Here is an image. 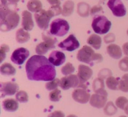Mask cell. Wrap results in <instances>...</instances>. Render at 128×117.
<instances>
[{"label": "cell", "instance_id": "cell-1", "mask_svg": "<svg viewBox=\"0 0 128 117\" xmlns=\"http://www.w3.org/2000/svg\"><path fill=\"white\" fill-rule=\"evenodd\" d=\"M26 72L28 78L32 81H50L55 79L54 66L45 56H32L26 62Z\"/></svg>", "mask_w": 128, "mask_h": 117}, {"label": "cell", "instance_id": "cell-2", "mask_svg": "<svg viewBox=\"0 0 128 117\" xmlns=\"http://www.w3.org/2000/svg\"><path fill=\"white\" fill-rule=\"evenodd\" d=\"M20 16L16 11L10 10L7 0H1L0 30L3 32L11 31L16 28L20 23Z\"/></svg>", "mask_w": 128, "mask_h": 117}, {"label": "cell", "instance_id": "cell-3", "mask_svg": "<svg viewBox=\"0 0 128 117\" xmlns=\"http://www.w3.org/2000/svg\"><path fill=\"white\" fill-rule=\"evenodd\" d=\"M77 59L80 62L93 65L94 63L101 62L103 58L100 54L96 53L91 47L84 46L78 52Z\"/></svg>", "mask_w": 128, "mask_h": 117}, {"label": "cell", "instance_id": "cell-4", "mask_svg": "<svg viewBox=\"0 0 128 117\" xmlns=\"http://www.w3.org/2000/svg\"><path fill=\"white\" fill-rule=\"evenodd\" d=\"M111 27V22L104 16H95L92 20V30L96 34H106L110 31Z\"/></svg>", "mask_w": 128, "mask_h": 117}, {"label": "cell", "instance_id": "cell-5", "mask_svg": "<svg viewBox=\"0 0 128 117\" xmlns=\"http://www.w3.org/2000/svg\"><path fill=\"white\" fill-rule=\"evenodd\" d=\"M70 25L67 21L58 18L52 21L50 25V33L54 36L62 37L68 33Z\"/></svg>", "mask_w": 128, "mask_h": 117}, {"label": "cell", "instance_id": "cell-6", "mask_svg": "<svg viewBox=\"0 0 128 117\" xmlns=\"http://www.w3.org/2000/svg\"><path fill=\"white\" fill-rule=\"evenodd\" d=\"M42 38L43 42L38 44L35 48L36 53L39 55L46 54L50 50L54 48L55 44L57 42V40L56 38L48 36L44 33H42Z\"/></svg>", "mask_w": 128, "mask_h": 117}, {"label": "cell", "instance_id": "cell-7", "mask_svg": "<svg viewBox=\"0 0 128 117\" xmlns=\"http://www.w3.org/2000/svg\"><path fill=\"white\" fill-rule=\"evenodd\" d=\"M53 16L50 11L44 10H41L34 14V18L38 27L41 30H46L49 27L50 20Z\"/></svg>", "mask_w": 128, "mask_h": 117}, {"label": "cell", "instance_id": "cell-8", "mask_svg": "<svg viewBox=\"0 0 128 117\" xmlns=\"http://www.w3.org/2000/svg\"><path fill=\"white\" fill-rule=\"evenodd\" d=\"M92 73H93L92 70L90 67L84 65H79L78 73V76L80 81L79 87L86 88L84 83H86L92 77Z\"/></svg>", "mask_w": 128, "mask_h": 117}, {"label": "cell", "instance_id": "cell-9", "mask_svg": "<svg viewBox=\"0 0 128 117\" xmlns=\"http://www.w3.org/2000/svg\"><path fill=\"white\" fill-rule=\"evenodd\" d=\"M80 85V81L78 75H70L61 79L60 86L62 90H68L71 88L79 87Z\"/></svg>", "mask_w": 128, "mask_h": 117}, {"label": "cell", "instance_id": "cell-10", "mask_svg": "<svg viewBox=\"0 0 128 117\" xmlns=\"http://www.w3.org/2000/svg\"><path fill=\"white\" fill-rule=\"evenodd\" d=\"M108 6L115 16L122 17L126 15V9L121 0H109Z\"/></svg>", "mask_w": 128, "mask_h": 117}, {"label": "cell", "instance_id": "cell-11", "mask_svg": "<svg viewBox=\"0 0 128 117\" xmlns=\"http://www.w3.org/2000/svg\"><path fill=\"white\" fill-rule=\"evenodd\" d=\"M80 46V44L78 40L73 35H70L67 38L58 44V46L60 48L68 51H74L79 48Z\"/></svg>", "mask_w": 128, "mask_h": 117}, {"label": "cell", "instance_id": "cell-12", "mask_svg": "<svg viewBox=\"0 0 128 117\" xmlns=\"http://www.w3.org/2000/svg\"><path fill=\"white\" fill-rule=\"evenodd\" d=\"M30 56V51L24 48H19L12 53L11 60L18 65H21Z\"/></svg>", "mask_w": 128, "mask_h": 117}, {"label": "cell", "instance_id": "cell-13", "mask_svg": "<svg viewBox=\"0 0 128 117\" xmlns=\"http://www.w3.org/2000/svg\"><path fill=\"white\" fill-rule=\"evenodd\" d=\"M0 91H1V98L5 96H12L18 91L19 86L17 83L14 82H1L0 83Z\"/></svg>", "mask_w": 128, "mask_h": 117}, {"label": "cell", "instance_id": "cell-14", "mask_svg": "<svg viewBox=\"0 0 128 117\" xmlns=\"http://www.w3.org/2000/svg\"><path fill=\"white\" fill-rule=\"evenodd\" d=\"M72 97L74 101L80 103L84 104L90 100V94L84 88H78L75 89L72 93Z\"/></svg>", "mask_w": 128, "mask_h": 117}, {"label": "cell", "instance_id": "cell-15", "mask_svg": "<svg viewBox=\"0 0 128 117\" xmlns=\"http://www.w3.org/2000/svg\"><path fill=\"white\" fill-rule=\"evenodd\" d=\"M108 95L100 93L93 94L91 96L90 103V105L94 108H101L106 105L107 102Z\"/></svg>", "mask_w": 128, "mask_h": 117}, {"label": "cell", "instance_id": "cell-16", "mask_svg": "<svg viewBox=\"0 0 128 117\" xmlns=\"http://www.w3.org/2000/svg\"><path fill=\"white\" fill-rule=\"evenodd\" d=\"M48 60L54 66H59L65 62L66 56L61 51L55 50L51 53L49 56Z\"/></svg>", "mask_w": 128, "mask_h": 117}, {"label": "cell", "instance_id": "cell-17", "mask_svg": "<svg viewBox=\"0 0 128 117\" xmlns=\"http://www.w3.org/2000/svg\"><path fill=\"white\" fill-rule=\"evenodd\" d=\"M22 26L26 31H31L34 27V22L32 15L28 11H24L22 13Z\"/></svg>", "mask_w": 128, "mask_h": 117}, {"label": "cell", "instance_id": "cell-18", "mask_svg": "<svg viewBox=\"0 0 128 117\" xmlns=\"http://www.w3.org/2000/svg\"><path fill=\"white\" fill-rule=\"evenodd\" d=\"M108 55L115 60H119L122 56V50L120 46L116 44H110L107 47Z\"/></svg>", "mask_w": 128, "mask_h": 117}, {"label": "cell", "instance_id": "cell-19", "mask_svg": "<svg viewBox=\"0 0 128 117\" xmlns=\"http://www.w3.org/2000/svg\"><path fill=\"white\" fill-rule=\"evenodd\" d=\"M2 107L5 111L14 112L18 109L19 104L14 99L8 98L2 101Z\"/></svg>", "mask_w": 128, "mask_h": 117}, {"label": "cell", "instance_id": "cell-20", "mask_svg": "<svg viewBox=\"0 0 128 117\" xmlns=\"http://www.w3.org/2000/svg\"><path fill=\"white\" fill-rule=\"evenodd\" d=\"M92 88L95 93H100L108 95L107 91L104 89V83L102 78H98L94 80Z\"/></svg>", "mask_w": 128, "mask_h": 117}, {"label": "cell", "instance_id": "cell-21", "mask_svg": "<svg viewBox=\"0 0 128 117\" xmlns=\"http://www.w3.org/2000/svg\"><path fill=\"white\" fill-rule=\"evenodd\" d=\"M87 43L95 50H99L101 47L102 39L99 35L96 34H92L88 38Z\"/></svg>", "mask_w": 128, "mask_h": 117}, {"label": "cell", "instance_id": "cell-22", "mask_svg": "<svg viewBox=\"0 0 128 117\" xmlns=\"http://www.w3.org/2000/svg\"><path fill=\"white\" fill-rule=\"evenodd\" d=\"M16 39L19 43H24L30 39V35L24 29L20 28L16 31Z\"/></svg>", "mask_w": 128, "mask_h": 117}, {"label": "cell", "instance_id": "cell-23", "mask_svg": "<svg viewBox=\"0 0 128 117\" xmlns=\"http://www.w3.org/2000/svg\"><path fill=\"white\" fill-rule=\"evenodd\" d=\"M0 71L1 75L5 76H12L16 74V70L14 67L8 63H4L2 64L0 67Z\"/></svg>", "mask_w": 128, "mask_h": 117}, {"label": "cell", "instance_id": "cell-24", "mask_svg": "<svg viewBox=\"0 0 128 117\" xmlns=\"http://www.w3.org/2000/svg\"><path fill=\"white\" fill-rule=\"evenodd\" d=\"M27 8L31 12L38 13L42 10V3L40 0H30L28 2Z\"/></svg>", "mask_w": 128, "mask_h": 117}, {"label": "cell", "instance_id": "cell-25", "mask_svg": "<svg viewBox=\"0 0 128 117\" xmlns=\"http://www.w3.org/2000/svg\"><path fill=\"white\" fill-rule=\"evenodd\" d=\"M74 4L72 1L68 0L64 3L62 10V15L64 16H69L73 13Z\"/></svg>", "mask_w": 128, "mask_h": 117}, {"label": "cell", "instance_id": "cell-26", "mask_svg": "<svg viewBox=\"0 0 128 117\" xmlns=\"http://www.w3.org/2000/svg\"><path fill=\"white\" fill-rule=\"evenodd\" d=\"M90 7L88 4L81 2L78 5V13L82 17H87L90 15Z\"/></svg>", "mask_w": 128, "mask_h": 117}, {"label": "cell", "instance_id": "cell-27", "mask_svg": "<svg viewBox=\"0 0 128 117\" xmlns=\"http://www.w3.org/2000/svg\"><path fill=\"white\" fill-rule=\"evenodd\" d=\"M106 84L108 88L110 90H119V84H120V80L112 76H109L107 78L106 81Z\"/></svg>", "mask_w": 128, "mask_h": 117}, {"label": "cell", "instance_id": "cell-28", "mask_svg": "<svg viewBox=\"0 0 128 117\" xmlns=\"http://www.w3.org/2000/svg\"><path fill=\"white\" fill-rule=\"evenodd\" d=\"M118 111V109L116 106H115L114 104L112 101H109L106 105L104 108V113L106 115L108 116H112L114 114L116 113Z\"/></svg>", "mask_w": 128, "mask_h": 117}, {"label": "cell", "instance_id": "cell-29", "mask_svg": "<svg viewBox=\"0 0 128 117\" xmlns=\"http://www.w3.org/2000/svg\"><path fill=\"white\" fill-rule=\"evenodd\" d=\"M119 90L125 93L128 92V73L124 75L120 80Z\"/></svg>", "mask_w": 128, "mask_h": 117}, {"label": "cell", "instance_id": "cell-30", "mask_svg": "<svg viewBox=\"0 0 128 117\" xmlns=\"http://www.w3.org/2000/svg\"><path fill=\"white\" fill-rule=\"evenodd\" d=\"M75 71V68L74 67L73 65L71 63H67L63 67L61 68V73L62 75L65 76L71 75Z\"/></svg>", "mask_w": 128, "mask_h": 117}, {"label": "cell", "instance_id": "cell-31", "mask_svg": "<svg viewBox=\"0 0 128 117\" xmlns=\"http://www.w3.org/2000/svg\"><path fill=\"white\" fill-rule=\"evenodd\" d=\"M49 98L51 101H54V102L59 101L61 98V91L58 88L52 90L51 92H50V95H49Z\"/></svg>", "mask_w": 128, "mask_h": 117}, {"label": "cell", "instance_id": "cell-32", "mask_svg": "<svg viewBox=\"0 0 128 117\" xmlns=\"http://www.w3.org/2000/svg\"><path fill=\"white\" fill-rule=\"evenodd\" d=\"M16 98L17 101L20 103H26L28 101V93L24 91H19L16 95Z\"/></svg>", "mask_w": 128, "mask_h": 117}, {"label": "cell", "instance_id": "cell-33", "mask_svg": "<svg viewBox=\"0 0 128 117\" xmlns=\"http://www.w3.org/2000/svg\"><path fill=\"white\" fill-rule=\"evenodd\" d=\"M60 80L58 78H55L53 80L50 81L45 85V87L49 91L54 90L57 88L58 86H60Z\"/></svg>", "mask_w": 128, "mask_h": 117}, {"label": "cell", "instance_id": "cell-34", "mask_svg": "<svg viewBox=\"0 0 128 117\" xmlns=\"http://www.w3.org/2000/svg\"><path fill=\"white\" fill-rule=\"evenodd\" d=\"M128 103V100L124 96H120L116 100V105L118 108L124 110Z\"/></svg>", "mask_w": 128, "mask_h": 117}, {"label": "cell", "instance_id": "cell-35", "mask_svg": "<svg viewBox=\"0 0 128 117\" xmlns=\"http://www.w3.org/2000/svg\"><path fill=\"white\" fill-rule=\"evenodd\" d=\"M62 9L61 8L60 5H52L51 8L48 10L50 13L51 14L52 16H58V15L62 14Z\"/></svg>", "mask_w": 128, "mask_h": 117}, {"label": "cell", "instance_id": "cell-36", "mask_svg": "<svg viewBox=\"0 0 128 117\" xmlns=\"http://www.w3.org/2000/svg\"><path fill=\"white\" fill-rule=\"evenodd\" d=\"M10 51V47L6 44H3L1 46V49H0V55H1V63L6 58V53Z\"/></svg>", "mask_w": 128, "mask_h": 117}, {"label": "cell", "instance_id": "cell-37", "mask_svg": "<svg viewBox=\"0 0 128 117\" xmlns=\"http://www.w3.org/2000/svg\"><path fill=\"white\" fill-rule=\"evenodd\" d=\"M119 67L122 71H128V56L124 57L120 60L119 63Z\"/></svg>", "mask_w": 128, "mask_h": 117}, {"label": "cell", "instance_id": "cell-38", "mask_svg": "<svg viewBox=\"0 0 128 117\" xmlns=\"http://www.w3.org/2000/svg\"><path fill=\"white\" fill-rule=\"evenodd\" d=\"M111 75H112L111 71H110V70H108V69L106 68V69H103V70H102L101 71H100V72H99L98 76L99 78H101L104 79V78H106V77L108 78L109 76H111Z\"/></svg>", "mask_w": 128, "mask_h": 117}, {"label": "cell", "instance_id": "cell-39", "mask_svg": "<svg viewBox=\"0 0 128 117\" xmlns=\"http://www.w3.org/2000/svg\"><path fill=\"white\" fill-rule=\"evenodd\" d=\"M116 37L114 35L113 33H110L106 35L104 37V42L106 43H112L115 41L116 40Z\"/></svg>", "mask_w": 128, "mask_h": 117}, {"label": "cell", "instance_id": "cell-40", "mask_svg": "<svg viewBox=\"0 0 128 117\" xmlns=\"http://www.w3.org/2000/svg\"><path fill=\"white\" fill-rule=\"evenodd\" d=\"M102 8L101 6H98V5L94 6L90 10V14L92 15H95V14L100 12V11H102Z\"/></svg>", "mask_w": 128, "mask_h": 117}, {"label": "cell", "instance_id": "cell-41", "mask_svg": "<svg viewBox=\"0 0 128 117\" xmlns=\"http://www.w3.org/2000/svg\"><path fill=\"white\" fill-rule=\"evenodd\" d=\"M48 117H64V114L61 111L58 110L50 113Z\"/></svg>", "mask_w": 128, "mask_h": 117}, {"label": "cell", "instance_id": "cell-42", "mask_svg": "<svg viewBox=\"0 0 128 117\" xmlns=\"http://www.w3.org/2000/svg\"><path fill=\"white\" fill-rule=\"evenodd\" d=\"M122 51H123L125 55L128 56V43H126L122 46Z\"/></svg>", "mask_w": 128, "mask_h": 117}, {"label": "cell", "instance_id": "cell-43", "mask_svg": "<svg viewBox=\"0 0 128 117\" xmlns=\"http://www.w3.org/2000/svg\"><path fill=\"white\" fill-rule=\"evenodd\" d=\"M48 2L51 5H60L61 4V2H60V0H47Z\"/></svg>", "mask_w": 128, "mask_h": 117}, {"label": "cell", "instance_id": "cell-44", "mask_svg": "<svg viewBox=\"0 0 128 117\" xmlns=\"http://www.w3.org/2000/svg\"><path fill=\"white\" fill-rule=\"evenodd\" d=\"M7 1L8 2H9L11 5H16V4L20 1V0H7Z\"/></svg>", "mask_w": 128, "mask_h": 117}, {"label": "cell", "instance_id": "cell-45", "mask_svg": "<svg viewBox=\"0 0 128 117\" xmlns=\"http://www.w3.org/2000/svg\"><path fill=\"white\" fill-rule=\"evenodd\" d=\"M124 112L126 113V114H127V115H128V103L127 104V105L126 106V107L124 108Z\"/></svg>", "mask_w": 128, "mask_h": 117}, {"label": "cell", "instance_id": "cell-46", "mask_svg": "<svg viewBox=\"0 0 128 117\" xmlns=\"http://www.w3.org/2000/svg\"><path fill=\"white\" fill-rule=\"evenodd\" d=\"M67 117H78V116H76V115H68Z\"/></svg>", "mask_w": 128, "mask_h": 117}, {"label": "cell", "instance_id": "cell-47", "mask_svg": "<svg viewBox=\"0 0 128 117\" xmlns=\"http://www.w3.org/2000/svg\"><path fill=\"white\" fill-rule=\"evenodd\" d=\"M120 117H127V116H123V115H122V116H120Z\"/></svg>", "mask_w": 128, "mask_h": 117}, {"label": "cell", "instance_id": "cell-48", "mask_svg": "<svg viewBox=\"0 0 128 117\" xmlns=\"http://www.w3.org/2000/svg\"><path fill=\"white\" fill-rule=\"evenodd\" d=\"M127 34H128V31H127Z\"/></svg>", "mask_w": 128, "mask_h": 117}]
</instances>
